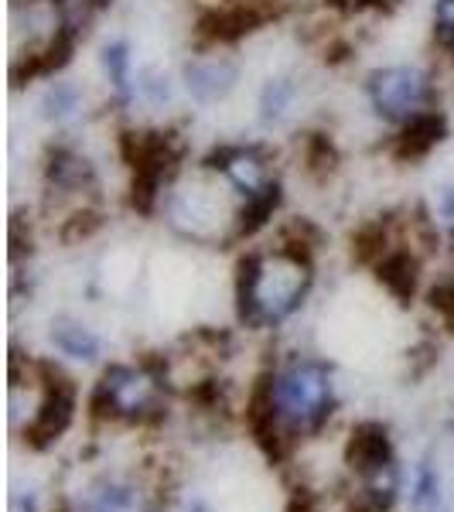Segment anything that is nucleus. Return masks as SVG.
Wrapping results in <instances>:
<instances>
[{
  "label": "nucleus",
  "instance_id": "nucleus-1",
  "mask_svg": "<svg viewBox=\"0 0 454 512\" xmlns=\"http://www.w3.org/2000/svg\"><path fill=\"white\" fill-rule=\"evenodd\" d=\"M315 250L277 236L267 250H243L233 274L236 321L246 332L280 328L315 287Z\"/></svg>",
  "mask_w": 454,
  "mask_h": 512
},
{
  "label": "nucleus",
  "instance_id": "nucleus-2",
  "mask_svg": "<svg viewBox=\"0 0 454 512\" xmlns=\"http://www.w3.org/2000/svg\"><path fill=\"white\" fill-rule=\"evenodd\" d=\"M117 151L127 164V209L140 219L161 216L164 198L178 185V178L188 168L185 134L178 127H127L117 130Z\"/></svg>",
  "mask_w": 454,
  "mask_h": 512
},
{
  "label": "nucleus",
  "instance_id": "nucleus-3",
  "mask_svg": "<svg viewBox=\"0 0 454 512\" xmlns=\"http://www.w3.org/2000/svg\"><path fill=\"white\" fill-rule=\"evenodd\" d=\"M270 386V403L287 441L311 437L335 414V373L325 359L294 355L284 366L263 369Z\"/></svg>",
  "mask_w": 454,
  "mask_h": 512
},
{
  "label": "nucleus",
  "instance_id": "nucleus-4",
  "mask_svg": "<svg viewBox=\"0 0 454 512\" xmlns=\"http://www.w3.org/2000/svg\"><path fill=\"white\" fill-rule=\"evenodd\" d=\"M164 390H168L164 355H144L140 362H110L96 379L89 410L93 420L154 424L164 417Z\"/></svg>",
  "mask_w": 454,
  "mask_h": 512
},
{
  "label": "nucleus",
  "instance_id": "nucleus-5",
  "mask_svg": "<svg viewBox=\"0 0 454 512\" xmlns=\"http://www.w3.org/2000/svg\"><path fill=\"white\" fill-rule=\"evenodd\" d=\"M362 96H366L369 110L386 127H403L414 117L427 110H437L444 99V82L437 79L434 69L424 65H379V69L366 72L362 79Z\"/></svg>",
  "mask_w": 454,
  "mask_h": 512
},
{
  "label": "nucleus",
  "instance_id": "nucleus-6",
  "mask_svg": "<svg viewBox=\"0 0 454 512\" xmlns=\"http://www.w3.org/2000/svg\"><path fill=\"white\" fill-rule=\"evenodd\" d=\"M38 171H41V202H45V212L65 209V216H69V212L86 209V205H99V192H103L99 171L93 158L86 151H79L72 140L62 137L48 140L45 151H41Z\"/></svg>",
  "mask_w": 454,
  "mask_h": 512
},
{
  "label": "nucleus",
  "instance_id": "nucleus-7",
  "mask_svg": "<svg viewBox=\"0 0 454 512\" xmlns=\"http://www.w3.org/2000/svg\"><path fill=\"white\" fill-rule=\"evenodd\" d=\"M198 168L209 171V175H219L239 198L260 192V188H267L270 181L280 178L277 151L270 144H263V140H222V144H212L198 158Z\"/></svg>",
  "mask_w": 454,
  "mask_h": 512
},
{
  "label": "nucleus",
  "instance_id": "nucleus-8",
  "mask_svg": "<svg viewBox=\"0 0 454 512\" xmlns=\"http://www.w3.org/2000/svg\"><path fill=\"white\" fill-rule=\"evenodd\" d=\"M35 373L41 383V403L35 417L24 424V444L31 451H48L59 437L69 434L79 407V390L72 383V376L62 366H55L52 359H38Z\"/></svg>",
  "mask_w": 454,
  "mask_h": 512
},
{
  "label": "nucleus",
  "instance_id": "nucleus-9",
  "mask_svg": "<svg viewBox=\"0 0 454 512\" xmlns=\"http://www.w3.org/2000/svg\"><path fill=\"white\" fill-rule=\"evenodd\" d=\"M181 89L195 106H219L239 89L243 65L229 52H195L181 65Z\"/></svg>",
  "mask_w": 454,
  "mask_h": 512
},
{
  "label": "nucleus",
  "instance_id": "nucleus-10",
  "mask_svg": "<svg viewBox=\"0 0 454 512\" xmlns=\"http://www.w3.org/2000/svg\"><path fill=\"white\" fill-rule=\"evenodd\" d=\"M448 137H451V117L444 113V106H437V110H427L410 123H403V127H396L390 140H386V154H390V161L414 168V164L431 158Z\"/></svg>",
  "mask_w": 454,
  "mask_h": 512
},
{
  "label": "nucleus",
  "instance_id": "nucleus-11",
  "mask_svg": "<svg viewBox=\"0 0 454 512\" xmlns=\"http://www.w3.org/2000/svg\"><path fill=\"white\" fill-rule=\"evenodd\" d=\"M284 202H287L284 178L270 181V185L260 188V192L239 198L229 246H250L260 233H267V229L274 226V219L280 216V209H284Z\"/></svg>",
  "mask_w": 454,
  "mask_h": 512
},
{
  "label": "nucleus",
  "instance_id": "nucleus-12",
  "mask_svg": "<svg viewBox=\"0 0 454 512\" xmlns=\"http://www.w3.org/2000/svg\"><path fill=\"white\" fill-rule=\"evenodd\" d=\"M393 461L396 451H393L390 427L379 424V420H359L349 434V444H345V465L359 478H369L383 472V468H390Z\"/></svg>",
  "mask_w": 454,
  "mask_h": 512
},
{
  "label": "nucleus",
  "instance_id": "nucleus-13",
  "mask_svg": "<svg viewBox=\"0 0 454 512\" xmlns=\"http://www.w3.org/2000/svg\"><path fill=\"white\" fill-rule=\"evenodd\" d=\"M376 280L383 284V291L393 297V301H400L403 308L407 304L417 301L420 294V277H424V256H420L410 243H396L390 253L383 256V260L373 267Z\"/></svg>",
  "mask_w": 454,
  "mask_h": 512
},
{
  "label": "nucleus",
  "instance_id": "nucleus-14",
  "mask_svg": "<svg viewBox=\"0 0 454 512\" xmlns=\"http://www.w3.org/2000/svg\"><path fill=\"white\" fill-rule=\"evenodd\" d=\"M99 69L110 86V113H127L137 103V72L134 48L127 38H110L99 48Z\"/></svg>",
  "mask_w": 454,
  "mask_h": 512
},
{
  "label": "nucleus",
  "instance_id": "nucleus-15",
  "mask_svg": "<svg viewBox=\"0 0 454 512\" xmlns=\"http://www.w3.org/2000/svg\"><path fill=\"white\" fill-rule=\"evenodd\" d=\"M82 113H86V89L79 86V82L72 79H52L45 82V89H41L38 96V117L48 123V127H69L72 120H79Z\"/></svg>",
  "mask_w": 454,
  "mask_h": 512
},
{
  "label": "nucleus",
  "instance_id": "nucleus-16",
  "mask_svg": "<svg viewBox=\"0 0 454 512\" xmlns=\"http://www.w3.org/2000/svg\"><path fill=\"white\" fill-rule=\"evenodd\" d=\"M349 243H352V260L362 263V267H376V263L400 243V219H396L393 212L366 219L362 226H356Z\"/></svg>",
  "mask_w": 454,
  "mask_h": 512
},
{
  "label": "nucleus",
  "instance_id": "nucleus-17",
  "mask_svg": "<svg viewBox=\"0 0 454 512\" xmlns=\"http://www.w3.org/2000/svg\"><path fill=\"white\" fill-rule=\"evenodd\" d=\"M297 164L311 181H328L342 168V151L325 130H304V134H297Z\"/></svg>",
  "mask_w": 454,
  "mask_h": 512
},
{
  "label": "nucleus",
  "instance_id": "nucleus-18",
  "mask_svg": "<svg viewBox=\"0 0 454 512\" xmlns=\"http://www.w3.org/2000/svg\"><path fill=\"white\" fill-rule=\"evenodd\" d=\"M86 512H154V499L140 485L123 482V478H103L89 492Z\"/></svg>",
  "mask_w": 454,
  "mask_h": 512
},
{
  "label": "nucleus",
  "instance_id": "nucleus-19",
  "mask_svg": "<svg viewBox=\"0 0 454 512\" xmlns=\"http://www.w3.org/2000/svg\"><path fill=\"white\" fill-rule=\"evenodd\" d=\"M297 96H301V82L294 76H270L257 93V120L260 127L274 130L291 117Z\"/></svg>",
  "mask_w": 454,
  "mask_h": 512
},
{
  "label": "nucleus",
  "instance_id": "nucleus-20",
  "mask_svg": "<svg viewBox=\"0 0 454 512\" xmlns=\"http://www.w3.org/2000/svg\"><path fill=\"white\" fill-rule=\"evenodd\" d=\"M52 345L59 349L65 359H76V362H96L103 355V342L89 325H82L79 318H55L52 321Z\"/></svg>",
  "mask_w": 454,
  "mask_h": 512
},
{
  "label": "nucleus",
  "instance_id": "nucleus-21",
  "mask_svg": "<svg viewBox=\"0 0 454 512\" xmlns=\"http://www.w3.org/2000/svg\"><path fill=\"white\" fill-rule=\"evenodd\" d=\"M410 506H414V512H448V502H444V489H441V475H437V468L431 465V461H420L417 465Z\"/></svg>",
  "mask_w": 454,
  "mask_h": 512
},
{
  "label": "nucleus",
  "instance_id": "nucleus-22",
  "mask_svg": "<svg viewBox=\"0 0 454 512\" xmlns=\"http://www.w3.org/2000/svg\"><path fill=\"white\" fill-rule=\"evenodd\" d=\"M137 99L151 110H164L175 99V79L158 65H144V69H137Z\"/></svg>",
  "mask_w": 454,
  "mask_h": 512
},
{
  "label": "nucleus",
  "instance_id": "nucleus-23",
  "mask_svg": "<svg viewBox=\"0 0 454 512\" xmlns=\"http://www.w3.org/2000/svg\"><path fill=\"white\" fill-rule=\"evenodd\" d=\"M431 41H434L437 59L448 65V69H454V0H434Z\"/></svg>",
  "mask_w": 454,
  "mask_h": 512
},
{
  "label": "nucleus",
  "instance_id": "nucleus-24",
  "mask_svg": "<svg viewBox=\"0 0 454 512\" xmlns=\"http://www.w3.org/2000/svg\"><path fill=\"white\" fill-rule=\"evenodd\" d=\"M103 205H86V209L69 212L65 219H59V239L65 246L82 243V239H93L99 229H103Z\"/></svg>",
  "mask_w": 454,
  "mask_h": 512
},
{
  "label": "nucleus",
  "instance_id": "nucleus-25",
  "mask_svg": "<svg viewBox=\"0 0 454 512\" xmlns=\"http://www.w3.org/2000/svg\"><path fill=\"white\" fill-rule=\"evenodd\" d=\"M427 308L441 318L444 332L454 338V260H451V267L427 287Z\"/></svg>",
  "mask_w": 454,
  "mask_h": 512
},
{
  "label": "nucleus",
  "instance_id": "nucleus-26",
  "mask_svg": "<svg viewBox=\"0 0 454 512\" xmlns=\"http://www.w3.org/2000/svg\"><path fill=\"white\" fill-rule=\"evenodd\" d=\"M113 4L117 0H65V21L76 24V28H82L89 35V28L103 18L106 11H113Z\"/></svg>",
  "mask_w": 454,
  "mask_h": 512
},
{
  "label": "nucleus",
  "instance_id": "nucleus-27",
  "mask_svg": "<svg viewBox=\"0 0 454 512\" xmlns=\"http://www.w3.org/2000/svg\"><path fill=\"white\" fill-rule=\"evenodd\" d=\"M35 256V233H31L28 219L21 216V212H14L11 219V263L18 267V263L31 260Z\"/></svg>",
  "mask_w": 454,
  "mask_h": 512
},
{
  "label": "nucleus",
  "instance_id": "nucleus-28",
  "mask_svg": "<svg viewBox=\"0 0 454 512\" xmlns=\"http://www.w3.org/2000/svg\"><path fill=\"white\" fill-rule=\"evenodd\" d=\"M325 4L342 18H356V14H390L400 0H325Z\"/></svg>",
  "mask_w": 454,
  "mask_h": 512
},
{
  "label": "nucleus",
  "instance_id": "nucleus-29",
  "mask_svg": "<svg viewBox=\"0 0 454 512\" xmlns=\"http://www.w3.org/2000/svg\"><path fill=\"white\" fill-rule=\"evenodd\" d=\"M287 512H321V506L308 489H297L291 495V502H287Z\"/></svg>",
  "mask_w": 454,
  "mask_h": 512
},
{
  "label": "nucleus",
  "instance_id": "nucleus-30",
  "mask_svg": "<svg viewBox=\"0 0 454 512\" xmlns=\"http://www.w3.org/2000/svg\"><path fill=\"white\" fill-rule=\"evenodd\" d=\"M437 216L448 222V226H454V185L441 188V198H437Z\"/></svg>",
  "mask_w": 454,
  "mask_h": 512
},
{
  "label": "nucleus",
  "instance_id": "nucleus-31",
  "mask_svg": "<svg viewBox=\"0 0 454 512\" xmlns=\"http://www.w3.org/2000/svg\"><path fill=\"white\" fill-rule=\"evenodd\" d=\"M14 506H18L21 512H38V499H35V495H18V499H14Z\"/></svg>",
  "mask_w": 454,
  "mask_h": 512
},
{
  "label": "nucleus",
  "instance_id": "nucleus-32",
  "mask_svg": "<svg viewBox=\"0 0 454 512\" xmlns=\"http://www.w3.org/2000/svg\"><path fill=\"white\" fill-rule=\"evenodd\" d=\"M188 512H209V506H205V502H192V506H188Z\"/></svg>",
  "mask_w": 454,
  "mask_h": 512
},
{
  "label": "nucleus",
  "instance_id": "nucleus-33",
  "mask_svg": "<svg viewBox=\"0 0 454 512\" xmlns=\"http://www.w3.org/2000/svg\"><path fill=\"white\" fill-rule=\"evenodd\" d=\"M59 512H72V509H59Z\"/></svg>",
  "mask_w": 454,
  "mask_h": 512
}]
</instances>
